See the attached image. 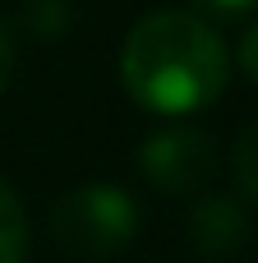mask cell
I'll use <instances>...</instances> for the list:
<instances>
[{"instance_id":"obj_10","label":"cell","mask_w":258,"mask_h":263,"mask_svg":"<svg viewBox=\"0 0 258 263\" xmlns=\"http://www.w3.org/2000/svg\"><path fill=\"white\" fill-rule=\"evenodd\" d=\"M194 5H203L208 14H245V9H254L258 0H194Z\"/></svg>"},{"instance_id":"obj_7","label":"cell","mask_w":258,"mask_h":263,"mask_svg":"<svg viewBox=\"0 0 258 263\" xmlns=\"http://www.w3.org/2000/svg\"><path fill=\"white\" fill-rule=\"evenodd\" d=\"M69 18H74L69 0H28V5H23V23H28V32H32V37H42V42L65 37Z\"/></svg>"},{"instance_id":"obj_3","label":"cell","mask_w":258,"mask_h":263,"mask_svg":"<svg viewBox=\"0 0 258 263\" xmlns=\"http://www.w3.org/2000/svg\"><path fill=\"white\" fill-rule=\"evenodd\" d=\"M212 166H217L212 139L203 129H189V125L157 129L138 148V171L162 194H194V190H203L208 176H212Z\"/></svg>"},{"instance_id":"obj_9","label":"cell","mask_w":258,"mask_h":263,"mask_svg":"<svg viewBox=\"0 0 258 263\" xmlns=\"http://www.w3.org/2000/svg\"><path fill=\"white\" fill-rule=\"evenodd\" d=\"M14 60H18V46H14V28L0 18V92L9 88V79H14Z\"/></svg>"},{"instance_id":"obj_6","label":"cell","mask_w":258,"mask_h":263,"mask_svg":"<svg viewBox=\"0 0 258 263\" xmlns=\"http://www.w3.org/2000/svg\"><path fill=\"white\" fill-rule=\"evenodd\" d=\"M231 171H235V185L258 203V116L235 134V143H231Z\"/></svg>"},{"instance_id":"obj_1","label":"cell","mask_w":258,"mask_h":263,"mask_svg":"<svg viewBox=\"0 0 258 263\" xmlns=\"http://www.w3.org/2000/svg\"><path fill=\"white\" fill-rule=\"evenodd\" d=\"M125 92L152 116H194L212 106L231 79L222 32L185 9L143 14L120 46Z\"/></svg>"},{"instance_id":"obj_4","label":"cell","mask_w":258,"mask_h":263,"mask_svg":"<svg viewBox=\"0 0 258 263\" xmlns=\"http://www.w3.org/2000/svg\"><path fill=\"white\" fill-rule=\"evenodd\" d=\"M249 236V213L231 194H208L189 213V240L199 254H231Z\"/></svg>"},{"instance_id":"obj_2","label":"cell","mask_w":258,"mask_h":263,"mask_svg":"<svg viewBox=\"0 0 258 263\" xmlns=\"http://www.w3.org/2000/svg\"><path fill=\"white\" fill-rule=\"evenodd\" d=\"M51 236L78 259H111L138 236V203L120 185H74L51 208Z\"/></svg>"},{"instance_id":"obj_5","label":"cell","mask_w":258,"mask_h":263,"mask_svg":"<svg viewBox=\"0 0 258 263\" xmlns=\"http://www.w3.org/2000/svg\"><path fill=\"white\" fill-rule=\"evenodd\" d=\"M28 259V213L14 185L0 176V263H23Z\"/></svg>"},{"instance_id":"obj_8","label":"cell","mask_w":258,"mask_h":263,"mask_svg":"<svg viewBox=\"0 0 258 263\" xmlns=\"http://www.w3.org/2000/svg\"><path fill=\"white\" fill-rule=\"evenodd\" d=\"M235 60H240V69H245V79L258 83V23L245 28V37H240V51H235Z\"/></svg>"}]
</instances>
